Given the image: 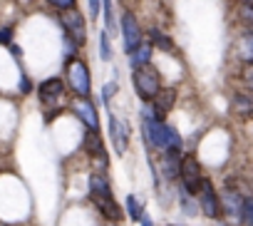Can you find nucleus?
<instances>
[{
	"label": "nucleus",
	"instance_id": "nucleus-19",
	"mask_svg": "<svg viewBox=\"0 0 253 226\" xmlns=\"http://www.w3.org/2000/svg\"><path fill=\"white\" fill-rule=\"evenodd\" d=\"M149 38H152V43H154L157 47H162V50H167V52H171V50H174L171 40H169L164 33H159V30H152V33H149Z\"/></svg>",
	"mask_w": 253,
	"mask_h": 226
},
{
	"label": "nucleus",
	"instance_id": "nucleus-8",
	"mask_svg": "<svg viewBox=\"0 0 253 226\" xmlns=\"http://www.w3.org/2000/svg\"><path fill=\"white\" fill-rule=\"evenodd\" d=\"M72 112L80 117V122L87 127V132H94V130H99V117H97V107H94V102L92 99H87V97H77L75 102H72Z\"/></svg>",
	"mask_w": 253,
	"mask_h": 226
},
{
	"label": "nucleus",
	"instance_id": "nucleus-31",
	"mask_svg": "<svg viewBox=\"0 0 253 226\" xmlns=\"http://www.w3.org/2000/svg\"><path fill=\"white\" fill-rule=\"evenodd\" d=\"M241 3H243V5H251V0H241Z\"/></svg>",
	"mask_w": 253,
	"mask_h": 226
},
{
	"label": "nucleus",
	"instance_id": "nucleus-1",
	"mask_svg": "<svg viewBox=\"0 0 253 226\" xmlns=\"http://www.w3.org/2000/svg\"><path fill=\"white\" fill-rule=\"evenodd\" d=\"M144 137H147V144L154 147V149H181V135L164 125L159 117H154L152 107L144 109Z\"/></svg>",
	"mask_w": 253,
	"mask_h": 226
},
{
	"label": "nucleus",
	"instance_id": "nucleus-24",
	"mask_svg": "<svg viewBox=\"0 0 253 226\" xmlns=\"http://www.w3.org/2000/svg\"><path fill=\"white\" fill-rule=\"evenodd\" d=\"M47 3L60 13V10H70V8H77L75 3H77V0H47Z\"/></svg>",
	"mask_w": 253,
	"mask_h": 226
},
{
	"label": "nucleus",
	"instance_id": "nucleus-25",
	"mask_svg": "<svg viewBox=\"0 0 253 226\" xmlns=\"http://www.w3.org/2000/svg\"><path fill=\"white\" fill-rule=\"evenodd\" d=\"M104 8V20H107V30H114V20H112V0H99Z\"/></svg>",
	"mask_w": 253,
	"mask_h": 226
},
{
	"label": "nucleus",
	"instance_id": "nucleus-27",
	"mask_svg": "<svg viewBox=\"0 0 253 226\" xmlns=\"http://www.w3.org/2000/svg\"><path fill=\"white\" fill-rule=\"evenodd\" d=\"M243 5V3H241ZM241 18H243V25H251L253 23V13H251V5H243L241 8Z\"/></svg>",
	"mask_w": 253,
	"mask_h": 226
},
{
	"label": "nucleus",
	"instance_id": "nucleus-20",
	"mask_svg": "<svg viewBox=\"0 0 253 226\" xmlns=\"http://www.w3.org/2000/svg\"><path fill=\"white\" fill-rule=\"evenodd\" d=\"M241 224H246V226H253V199H251V196H246V199H243Z\"/></svg>",
	"mask_w": 253,
	"mask_h": 226
},
{
	"label": "nucleus",
	"instance_id": "nucleus-18",
	"mask_svg": "<svg viewBox=\"0 0 253 226\" xmlns=\"http://www.w3.org/2000/svg\"><path fill=\"white\" fill-rule=\"evenodd\" d=\"M126 214H129L134 221H139V219H142L144 209H142V199H139V196H134V194L126 196Z\"/></svg>",
	"mask_w": 253,
	"mask_h": 226
},
{
	"label": "nucleus",
	"instance_id": "nucleus-21",
	"mask_svg": "<svg viewBox=\"0 0 253 226\" xmlns=\"http://www.w3.org/2000/svg\"><path fill=\"white\" fill-rule=\"evenodd\" d=\"M251 45H253V35L251 33H246L243 35V40H241V57H243V62H251L253 60V50H251Z\"/></svg>",
	"mask_w": 253,
	"mask_h": 226
},
{
	"label": "nucleus",
	"instance_id": "nucleus-28",
	"mask_svg": "<svg viewBox=\"0 0 253 226\" xmlns=\"http://www.w3.org/2000/svg\"><path fill=\"white\" fill-rule=\"evenodd\" d=\"M13 40V30L10 28H0V45H8Z\"/></svg>",
	"mask_w": 253,
	"mask_h": 226
},
{
	"label": "nucleus",
	"instance_id": "nucleus-26",
	"mask_svg": "<svg viewBox=\"0 0 253 226\" xmlns=\"http://www.w3.org/2000/svg\"><path fill=\"white\" fill-rule=\"evenodd\" d=\"M117 90H119V87H117V82H107V85H104V90H102V99H104V102H109V99H112V94H117Z\"/></svg>",
	"mask_w": 253,
	"mask_h": 226
},
{
	"label": "nucleus",
	"instance_id": "nucleus-2",
	"mask_svg": "<svg viewBox=\"0 0 253 226\" xmlns=\"http://www.w3.org/2000/svg\"><path fill=\"white\" fill-rule=\"evenodd\" d=\"M89 196H92L94 206L102 211L104 219H109V221L122 219V209L117 206V201L112 196V186H109V179L104 177V172H92L89 174Z\"/></svg>",
	"mask_w": 253,
	"mask_h": 226
},
{
	"label": "nucleus",
	"instance_id": "nucleus-23",
	"mask_svg": "<svg viewBox=\"0 0 253 226\" xmlns=\"http://www.w3.org/2000/svg\"><path fill=\"white\" fill-rule=\"evenodd\" d=\"M99 52H102V60H109L112 52H109V33H102L99 35Z\"/></svg>",
	"mask_w": 253,
	"mask_h": 226
},
{
	"label": "nucleus",
	"instance_id": "nucleus-10",
	"mask_svg": "<svg viewBox=\"0 0 253 226\" xmlns=\"http://www.w3.org/2000/svg\"><path fill=\"white\" fill-rule=\"evenodd\" d=\"M122 35H124V50L126 52H132L142 43V28H139V23H137L132 10H126L122 15Z\"/></svg>",
	"mask_w": 253,
	"mask_h": 226
},
{
	"label": "nucleus",
	"instance_id": "nucleus-5",
	"mask_svg": "<svg viewBox=\"0 0 253 226\" xmlns=\"http://www.w3.org/2000/svg\"><path fill=\"white\" fill-rule=\"evenodd\" d=\"M60 23L67 33V40H72L75 45H84L87 40V25H84V18L77 8H70V10H60Z\"/></svg>",
	"mask_w": 253,
	"mask_h": 226
},
{
	"label": "nucleus",
	"instance_id": "nucleus-12",
	"mask_svg": "<svg viewBox=\"0 0 253 226\" xmlns=\"http://www.w3.org/2000/svg\"><path fill=\"white\" fill-rule=\"evenodd\" d=\"M62 92H65V82H62L60 77H47L45 82H40V90H38L40 102H42L45 107L57 104L60 97H62Z\"/></svg>",
	"mask_w": 253,
	"mask_h": 226
},
{
	"label": "nucleus",
	"instance_id": "nucleus-15",
	"mask_svg": "<svg viewBox=\"0 0 253 226\" xmlns=\"http://www.w3.org/2000/svg\"><path fill=\"white\" fill-rule=\"evenodd\" d=\"M179 164H181V154L179 149H164L162 157V172L167 179H176L179 177Z\"/></svg>",
	"mask_w": 253,
	"mask_h": 226
},
{
	"label": "nucleus",
	"instance_id": "nucleus-9",
	"mask_svg": "<svg viewBox=\"0 0 253 226\" xmlns=\"http://www.w3.org/2000/svg\"><path fill=\"white\" fill-rule=\"evenodd\" d=\"M243 199L246 196H241L236 189H226L221 196H218V206H221V214H226L233 224H238L241 221V211H243Z\"/></svg>",
	"mask_w": 253,
	"mask_h": 226
},
{
	"label": "nucleus",
	"instance_id": "nucleus-3",
	"mask_svg": "<svg viewBox=\"0 0 253 226\" xmlns=\"http://www.w3.org/2000/svg\"><path fill=\"white\" fill-rule=\"evenodd\" d=\"M65 82L72 90L75 97H89L92 92V80H89V70L80 57H70L65 65Z\"/></svg>",
	"mask_w": 253,
	"mask_h": 226
},
{
	"label": "nucleus",
	"instance_id": "nucleus-13",
	"mask_svg": "<svg viewBox=\"0 0 253 226\" xmlns=\"http://www.w3.org/2000/svg\"><path fill=\"white\" fill-rule=\"evenodd\" d=\"M109 135H112V142H114V152L117 154H124L126 152V142H129V130H126V125L109 115Z\"/></svg>",
	"mask_w": 253,
	"mask_h": 226
},
{
	"label": "nucleus",
	"instance_id": "nucleus-17",
	"mask_svg": "<svg viewBox=\"0 0 253 226\" xmlns=\"http://www.w3.org/2000/svg\"><path fill=\"white\" fill-rule=\"evenodd\" d=\"M231 109L238 112V115H243V117H248V115H251V109H253V102H251L248 94H233V104H231Z\"/></svg>",
	"mask_w": 253,
	"mask_h": 226
},
{
	"label": "nucleus",
	"instance_id": "nucleus-7",
	"mask_svg": "<svg viewBox=\"0 0 253 226\" xmlns=\"http://www.w3.org/2000/svg\"><path fill=\"white\" fill-rule=\"evenodd\" d=\"M179 177H181L184 191H189V194L194 196V194H196V189H199V181H201V167H199V162H196V157H194V154L181 157Z\"/></svg>",
	"mask_w": 253,
	"mask_h": 226
},
{
	"label": "nucleus",
	"instance_id": "nucleus-6",
	"mask_svg": "<svg viewBox=\"0 0 253 226\" xmlns=\"http://www.w3.org/2000/svg\"><path fill=\"white\" fill-rule=\"evenodd\" d=\"M194 196L199 199V206H201L204 216H209V219H216V216H221L218 194H216V189H213V184H211L209 179H204V177H201V181H199V189H196V194H194Z\"/></svg>",
	"mask_w": 253,
	"mask_h": 226
},
{
	"label": "nucleus",
	"instance_id": "nucleus-30",
	"mask_svg": "<svg viewBox=\"0 0 253 226\" xmlns=\"http://www.w3.org/2000/svg\"><path fill=\"white\" fill-rule=\"evenodd\" d=\"M139 221H142V226H154V221H152L147 214H142V219H139Z\"/></svg>",
	"mask_w": 253,
	"mask_h": 226
},
{
	"label": "nucleus",
	"instance_id": "nucleus-16",
	"mask_svg": "<svg viewBox=\"0 0 253 226\" xmlns=\"http://www.w3.org/2000/svg\"><path fill=\"white\" fill-rule=\"evenodd\" d=\"M149 62H152V45L142 40V43L129 52V65H132V70H134V67H142V65H149Z\"/></svg>",
	"mask_w": 253,
	"mask_h": 226
},
{
	"label": "nucleus",
	"instance_id": "nucleus-22",
	"mask_svg": "<svg viewBox=\"0 0 253 226\" xmlns=\"http://www.w3.org/2000/svg\"><path fill=\"white\" fill-rule=\"evenodd\" d=\"M191 201H194V196H191L189 191H181V209H184V214H189V216L196 211V204H191Z\"/></svg>",
	"mask_w": 253,
	"mask_h": 226
},
{
	"label": "nucleus",
	"instance_id": "nucleus-32",
	"mask_svg": "<svg viewBox=\"0 0 253 226\" xmlns=\"http://www.w3.org/2000/svg\"><path fill=\"white\" fill-rule=\"evenodd\" d=\"M0 226H8V224H3V221H0Z\"/></svg>",
	"mask_w": 253,
	"mask_h": 226
},
{
	"label": "nucleus",
	"instance_id": "nucleus-29",
	"mask_svg": "<svg viewBox=\"0 0 253 226\" xmlns=\"http://www.w3.org/2000/svg\"><path fill=\"white\" fill-rule=\"evenodd\" d=\"M99 10H102V3H99V0H89V13H92V18H97Z\"/></svg>",
	"mask_w": 253,
	"mask_h": 226
},
{
	"label": "nucleus",
	"instance_id": "nucleus-11",
	"mask_svg": "<svg viewBox=\"0 0 253 226\" xmlns=\"http://www.w3.org/2000/svg\"><path fill=\"white\" fill-rule=\"evenodd\" d=\"M149 102H152L154 117H167L169 112L174 109V104H176V92H174L171 87H159L157 94H154Z\"/></svg>",
	"mask_w": 253,
	"mask_h": 226
},
{
	"label": "nucleus",
	"instance_id": "nucleus-14",
	"mask_svg": "<svg viewBox=\"0 0 253 226\" xmlns=\"http://www.w3.org/2000/svg\"><path fill=\"white\" fill-rule=\"evenodd\" d=\"M84 149H87V154H89L92 159L99 162V167H102V172H104V169H107V152H104V142H102V137H99V130L87 132V137H84Z\"/></svg>",
	"mask_w": 253,
	"mask_h": 226
},
{
	"label": "nucleus",
	"instance_id": "nucleus-4",
	"mask_svg": "<svg viewBox=\"0 0 253 226\" xmlns=\"http://www.w3.org/2000/svg\"><path fill=\"white\" fill-rule=\"evenodd\" d=\"M132 82H134L137 94H139L144 102H149V99L157 94V90L162 87V85H159V72H157L152 65L134 67V70H132Z\"/></svg>",
	"mask_w": 253,
	"mask_h": 226
}]
</instances>
